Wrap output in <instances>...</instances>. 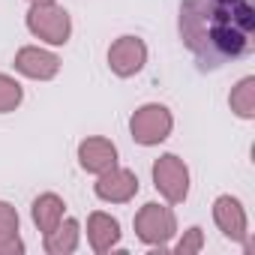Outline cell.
<instances>
[{
  "mask_svg": "<svg viewBox=\"0 0 255 255\" xmlns=\"http://www.w3.org/2000/svg\"><path fill=\"white\" fill-rule=\"evenodd\" d=\"M21 252H24V240L18 237V231L0 234V255H21Z\"/></svg>",
  "mask_w": 255,
  "mask_h": 255,
  "instance_id": "obj_17",
  "label": "cell"
},
{
  "mask_svg": "<svg viewBox=\"0 0 255 255\" xmlns=\"http://www.w3.org/2000/svg\"><path fill=\"white\" fill-rule=\"evenodd\" d=\"M153 186L159 189V195L168 204H180L189 195V168L180 156L174 153H162L153 162Z\"/></svg>",
  "mask_w": 255,
  "mask_h": 255,
  "instance_id": "obj_5",
  "label": "cell"
},
{
  "mask_svg": "<svg viewBox=\"0 0 255 255\" xmlns=\"http://www.w3.org/2000/svg\"><path fill=\"white\" fill-rule=\"evenodd\" d=\"M171 126H174L171 111H168L165 105H159V102H147V105H141V108L132 114L129 132H132V138H135L138 144L153 147V144H159V141H165V138L171 135Z\"/></svg>",
  "mask_w": 255,
  "mask_h": 255,
  "instance_id": "obj_3",
  "label": "cell"
},
{
  "mask_svg": "<svg viewBox=\"0 0 255 255\" xmlns=\"http://www.w3.org/2000/svg\"><path fill=\"white\" fill-rule=\"evenodd\" d=\"M21 99H24V90H21V84H18L15 78H9V75H3V72H0V114L15 111V108L21 105Z\"/></svg>",
  "mask_w": 255,
  "mask_h": 255,
  "instance_id": "obj_15",
  "label": "cell"
},
{
  "mask_svg": "<svg viewBox=\"0 0 255 255\" xmlns=\"http://www.w3.org/2000/svg\"><path fill=\"white\" fill-rule=\"evenodd\" d=\"M180 39L201 69H219L252 51L255 3L252 0H183Z\"/></svg>",
  "mask_w": 255,
  "mask_h": 255,
  "instance_id": "obj_1",
  "label": "cell"
},
{
  "mask_svg": "<svg viewBox=\"0 0 255 255\" xmlns=\"http://www.w3.org/2000/svg\"><path fill=\"white\" fill-rule=\"evenodd\" d=\"M27 27L36 39L48 45H66L72 33V18L57 3H33L27 12Z\"/></svg>",
  "mask_w": 255,
  "mask_h": 255,
  "instance_id": "obj_2",
  "label": "cell"
},
{
  "mask_svg": "<svg viewBox=\"0 0 255 255\" xmlns=\"http://www.w3.org/2000/svg\"><path fill=\"white\" fill-rule=\"evenodd\" d=\"M99 180H96V195L102 198V201H111V204H126V201H132L135 198V192H138V177H135V171H129V168H108V171H102V174H96Z\"/></svg>",
  "mask_w": 255,
  "mask_h": 255,
  "instance_id": "obj_7",
  "label": "cell"
},
{
  "mask_svg": "<svg viewBox=\"0 0 255 255\" xmlns=\"http://www.w3.org/2000/svg\"><path fill=\"white\" fill-rule=\"evenodd\" d=\"M213 222L228 240L246 243V210L234 195H219L213 201Z\"/></svg>",
  "mask_w": 255,
  "mask_h": 255,
  "instance_id": "obj_8",
  "label": "cell"
},
{
  "mask_svg": "<svg viewBox=\"0 0 255 255\" xmlns=\"http://www.w3.org/2000/svg\"><path fill=\"white\" fill-rule=\"evenodd\" d=\"M231 111L237 114V117H243V120H252L255 117V78L252 75H246V78H240L237 81V87L231 90Z\"/></svg>",
  "mask_w": 255,
  "mask_h": 255,
  "instance_id": "obj_14",
  "label": "cell"
},
{
  "mask_svg": "<svg viewBox=\"0 0 255 255\" xmlns=\"http://www.w3.org/2000/svg\"><path fill=\"white\" fill-rule=\"evenodd\" d=\"M3 231H18V213H15L12 204L0 201V234Z\"/></svg>",
  "mask_w": 255,
  "mask_h": 255,
  "instance_id": "obj_18",
  "label": "cell"
},
{
  "mask_svg": "<svg viewBox=\"0 0 255 255\" xmlns=\"http://www.w3.org/2000/svg\"><path fill=\"white\" fill-rule=\"evenodd\" d=\"M15 69L33 81H48L60 72V57L45 51V48H36V45H27L15 54Z\"/></svg>",
  "mask_w": 255,
  "mask_h": 255,
  "instance_id": "obj_9",
  "label": "cell"
},
{
  "mask_svg": "<svg viewBox=\"0 0 255 255\" xmlns=\"http://www.w3.org/2000/svg\"><path fill=\"white\" fill-rule=\"evenodd\" d=\"M87 240H90L93 252H99V255L111 252L120 243V222L114 216L102 213V210L90 213V219H87Z\"/></svg>",
  "mask_w": 255,
  "mask_h": 255,
  "instance_id": "obj_11",
  "label": "cell"
},
{
  "mask_svg": "<svg viewBox=\"0 0 255 255\" xmlns=\"http://www.w3.org/2000/svg\"><path fill=\"white\" fill-rule=\"evenodd\" d=\"M30 3H54V0H30Z\"/></svg>",
  "mask_w": 255,
  "mask_h": 255,
  "instance_id": "obj_19",
  "label": "cell"
},
{
  "mask_svg": "<svg viewBox=\"0 0 255 255\" xmlns=\"http://www.w3.org/2000/svg\"><path fill=\"white\" fill-rule=\"evenodd\" d=\"M63 210H66V204H63L60 195H54V192L39 195V198L33 201V222H36V228H39L42 234L54 231V228L60 225V219H63Z\"/></svg>",
  "mask_w": 255,
  "mask_h": 255,
  "instance_id": "obj_12",
  "label": "cell"
},
{
  "mask_svg": "<svg viewBox=\"0 0 255 255\" xmlns=\"http://www.w3.org/2000/svg\"><path fill=\"white\" fill-rule=\"evenodd\" d=\"M78 162H81L84 171L102 174V171H108V168L117 165V147H114L108 138H102V135L84 138V141L78 144Z\"/></svg>",
  "mask_w": 255,
  "mask_h": 255,
  "instance_id": "obj_10",
  "label": "cell"
},
{
  "mask_svg": "<svg viewBox=\"0 0 255 255\" xmlns=\"http://www.w3.org/2000/svg\"><path fill=\"white\" fill-rule=\"evenodd\" d=\"M201 246H204V234H201V228L195 225V228H189V231L180 237V243L174 246V252H177V255H192V252H201Z\"/></svg>",
  "mask_w": 255,
  "mask_h": 255,
  "instance_id": "obj_16",
  "label": "cell"
},
{
  "mask_svg": "<svg viewBox=\"0 0 255 255\" xmlns=\"http://www.w3.org/2000/svg\"><path fill=\"white\" fill-rule=\"evenodd\" d=\"M147 63V45L138 36H120L111 48H108V66L114 75L120 78H132L144 69Z\"/></svg>",
  "mask_w": 255,
  "mask_h": 255,
  "instance_id": "obj_6",
  "label": "cell"
},
{
  "mask_svg": "<svg viewBox=\"0 0 255 255\" xmlns=\"http://www.w3.org/2000/svg\"><path fill=\"white\" fill-rule=\"evenodd\" d=\"M174 231H177V219H174V210L165 207V204L150 201L135 213V234L147 246L165 249V243L174 237Z\"/></svg>",
  "mask_w": 255,
  "mask_h": 255,
  "instance_id": "obj_4",
  "label": "cell"
},
{
  "mask_svg": "<svg viewBox=\"0 0 255 255\" xmlns=\"http://www.w3.org/2000/svg\"><path fill=\"white\" fill-rule=\"evenodd\" d=\"M78 246V222L75 219H60L54 231L45 234V252L48 255H69Z\"/></svg>",
  "mask_w": 255,
  "mask_h": 255,
  "instance_id": "obj_13",
  "label": "cell"
}]
</instances>
